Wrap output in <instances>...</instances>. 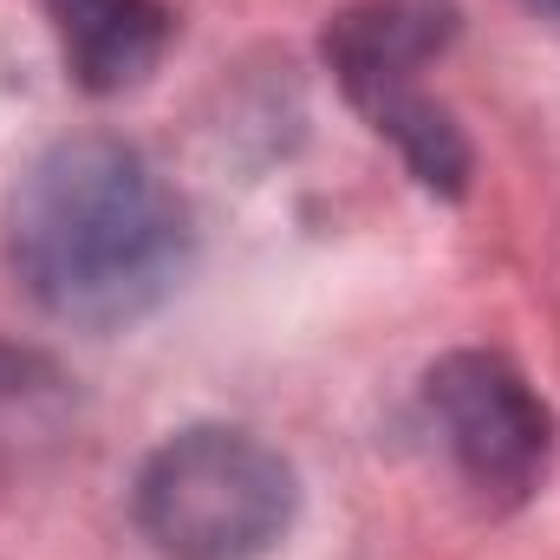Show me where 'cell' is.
<instances>
[{
	"label": "cell",
	"mask_w": 560,
	"mask_h": 560,
	"mask_svg": "<svg viewBox=\"0 0 560 560\" xmlns=\"http://www.w3.org/2000/svg\"><path fill=\"white\" fill-rule=\"evenodd\" d=\"M535 7H548V13H555V20H560V0H535Z\"/></svg>",
	"instance_id": "7"
},
{
	"label": "cell",
	"mask_w": 560,
	"mask_h": 560,
	"mask_svg": "<svg viewBox=\"0 0 560 560\" xmlns=\"http://www.w3.org/2000/svg\"><path fill=\"white\" fill-rule=\"evenodd\" d=\"M138 528L163 560H261L300 509V476L242 423H189L138 469Z\"/></svg>",
	"instance_id": "2"
},
{
	"label": "cell",
	"mask_w": 560,
	"mask_h": 560,
	"mask_svg": "<svg viewBox=\"0 0 560 560\" xmlns=\"http://www.w3.org/2000/svg\"><path fill=\"white\" fill-rule=\"evenodd\" d=\"M189 209L125 138H66L39 150L7 196V261L66 326L125 332L189 275Z\"/></svg>",
	"instance_id": "1"
},
{
	"label": "cell",
	"mask_w": 560,
	"mask_h": 560,
	"mask_svg": "<svg viewBox=\"0 0 560 560\" xmlns=\"http://www.w3.org/2000/svg\"><path fill=\"white\" fill-rule=\"evenodd\" d=\"M46 13H52L66 72L98 98L143 85L170 46L163 0H46Z\"/></svg>",
	"instance_id": "5"
},
{
	"label": "cell",
	"mask_w": 560,
	"mask_h": 560,
	"mask_svg": "<svg viewBox=\"0 0 560 560\" xmlns=\"http://www.w3.org/2000/svg\"><path fill=\"white\" fill-rule=\"evenodd\" d=\"M79 430V392L72 378L33 352L0 339V476H26L52 463Z\"/></svg>",
	"instance_id": "6"
},
{
	"label": "cell",
	"mask_w": 560,
	"mask_h": 560,
	"mask_svg": "<svg viewBox=\"0 0 560 560\" xmlns=\"http://www.w3.org/2000/svg\"><path fill=\"white\" fill-rule=\"evenodd\" d=\"M456 39L450 0H365L326 26V59L359 112L418 85V72Z\"/></svg>",
	"instance_id": "4"
},
{
	"label": "cell",
	"mask_w": 560,
	"mask_h": 560,
	"mask_svg": "<svg viewBox=\"0 0 560 560\" xmlns=\"http://www.w3.org/2000/svg\"><path fill=\"white\" fill-rule=\"evenodd\" d=\"M423 411L436 423L456 476L489 509H515L541 489L555 456V418L502 352L436 359L423 378Z\"/></svg>",
	"instance_id": "3"
}]
</instances>
